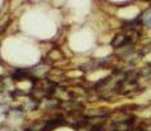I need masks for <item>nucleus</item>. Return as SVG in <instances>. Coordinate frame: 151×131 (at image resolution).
<instances>
[{
	"label": "nucleus",
	"instance_id": "f257e3e1",
	"mask_svg": "<svg viewBox=\"0 0 151 131\" xmlns=\"http://www.w3.org/2000/svg\"><path fill=\"white\" fill-rule=\"evenodd\" d=\"M141 21H142V25L147 26V28H151V8L145 11V12L141 14Z\"/></svg>",
	"mask_w": 151,
	"mask_h": 131
}]
</instances>
